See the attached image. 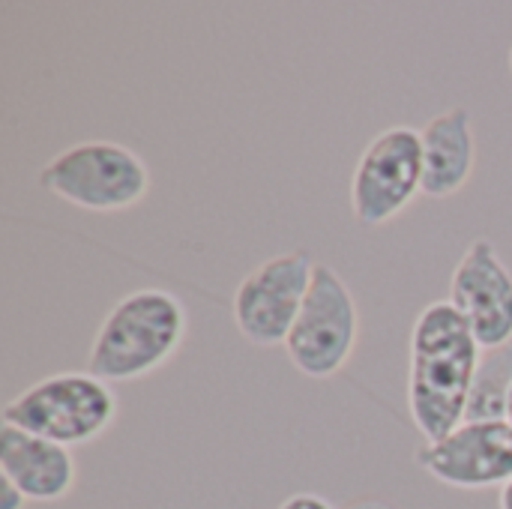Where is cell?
<instances>
[{
    "instance_id": "obj_1",
    "label": "cell",
    "mask_w": 512,
    "mask_h": 509,
    "mask_svg": "<svg viewBox=\"0 0 512 509\" xmlns=\"http://www.w3.org/2000/svg\"><path fill=\"white\" fill-rule=\"evenodd\" d=\"M483 348L450 300L429 303L408 345V414L426 444L465 423Z\"/></svg>"
},
{
    "instance_id": "obj_2",
    "label": "cell",
    "mask_w": 512,
    "mask_h": 509,
    "mask_svg": "<svg viewBox=\"0 0 512 509\" xmlns=\"http://www.w3.org/2000/svg\"><path fill=\"white\" fill-rule=\"evenodd\" d=\"M189 318L177 294L165 288H138L120 297L102 318L87 372L105 384H129L159 372L186 342Z\"/></svg>"
},
{
    "instance_id": "obj_3",
    "label": "cell",
    "mask_w": 512,
    "mask_h": 509,
    "mask_svg": "<svg viewBox=\"0 0 512 509\" xmlns=\"http://www.w3.org/2000/svg\"><path fill=\"white\" fill-rule=\"evenodd\" d=\"M117 396L111 384L84 372H54L3 405V423L54 441L60 447H84L102 438L117 420Z\"/></svg>"
},
{
    "instance_id": "obj_4",
    "label": "cell",
    "mask_w": 512,
    "mask_h": 509,
    "mask_svg": "<svg viewBox=\"0 0 512 509\" xmlns=\"http://www.w3.org/2000/svg\"><path fill=\"white\" fill-rule=\"evenodd\" d=\"M36 183L78 210L123 213L147 198L150 168L132 147L93 138L51 156Z\"/></svg>"
},
{
    "instance_id": "obj_5",
    "label": "cell",
    "mask_w": 512,
    "mask_h": 509,
    "mask_svg": "<svg viewBox=\"0 0 512 509\" xmlns=\"http://www.w3.org/2000/svg\"><path fill=\"white\" fill-rule=\"evenodd\" d=\"M360 342V306L342 273L315 264L312 288L285 342L288 363L312 381L336 378Z\"/></svg>"
},
{
    "instance_id": "obj_6",
    "label": "cell",
    "mask_w": 512,
    "mask_h": 509,
    "mask_svg": "<svg viewBox=\"0 0 512 509\" xmlns=\"http://www.w3.org/2000/svg\"><path fill=\"white\" fill-rule=\"evenodd\" d=\"M423 195V144L414 126L381 129L360 153L351 174V213L375 231L402 216Z\"/></svg>"
},
{
    "instance_id": "obj_7",
    "label": "cell",
    "mask_w": 512,
    "mask_h": 509,
    "mask_svg": "<svg viewBox=\"0 0 512 509\" xmlns=\"http://www.w3.org/2000/svg\"><path fill=\"white\" fill-rule=\"evenodd\" d=\"M312 255L291 249L249 270L231 300L237 333L255 348H285L315 276Z\"/></svg>"
},
{
    "instance_id": "obj_8",
    "label": "cell",
    "mask_w": 512,
    "mask_h": 509,
    "mask_svg": "<svg viewBox=\"0 0 512 509\" xmlns=\"http://www.w3.org/2000/svg\"><path fill=\"white\" fill-rule=\"evenodd\" d=\"M414 462L450 489H504L512 480V426L507 420H465L447 438L423 444Z\"/></svg>"
},
{
    "instance_id": "obj_9",
    "label": "cell",
    "mask_w": 512,
    "mask_h": 509,
    "mask_svg": "<svg viewBox=\"0 0 512 509\" xmlns=\"http://www.w3.org/2000/svg\"><path fill=\"white\" fill-rule=\"evenodd\" d=\"M483 351L512 345V270L489 237L471 240L450 276V297Z\"/></svg>"
},
{
    "instance_id": "obj_10",
    "label": "cell",
    "mask_w": 512,
    "mask_h": 509,
    "mask_svg": "<svg viewBox=\"0 0 512 509\" xmlns=\"http://www.w3.org/2000/svg\"><path fill=\"white\" fill-rule=\"evenodd\" d=\"M0 477L9 480L27 501L54 504L72 495L78 465L69 447L15 429L0 426Z\"/></svg>"
},
{
    "instance_id": "obj_11",
    "label": "cell",
    "mask_w": 512,
    "mask_h": 509,
    "mask_svg": "<svg viewBox=\"0 0 512 509\" xmlns=\"http://www.w3.org/2000/svg\"><path fill=\"white\" fill-rule=\"evenodd\" d=\"M423 195L444 201L459 195L477 165V135L468 108H447L420 129Z\"/></svg>"
},
{
    "instance_id": "obj_12",
    "label": "cell",
    "mask_w": 512,
    "mask_h": 509,
    "mask_svg": "<svg viewBox=\"0 0 512 509\" xmlns=\"http://www.w3.org/2000/svg\"><path fill=\"white\" fill-rule=\"evenodd\" d=\"M512 390V345L483 351L465 420H507Z\"/></svg>"
},
{
    "instance_id": "obj_13",
    "label": "cell",
    "mask_w": 512,
    "mask_h": 509,
    "mask_svg": "<svg viewBox=\"0 0 512 509\" xmlns=\"http://www.w3.org/2000/svg\"><path fill=\"white\" fill-rule=\"evenodd\" d=\"M279 509H336L327 498H321V495H312V492H297V495H291L288 501H282Z\"/></svg>"
},
{
    "instance_id": "obj_14",
    "label": "cell",
    "mask_w": 512,
    "mask_h": 509,
    "mask_svg": "<svg viewBox=\"0 0 512 509\" xmlns=\"http://www.w3.org/2000/svg\"><path fill=\"white\" fill-rule=\"evenodd\" d=\"M27 504H30V501H27L9 480L0 483V509H24Z\"/></svg>"
},
{
    "instance_id": "obj_15",
    "label": "cell",
    "mask_w": 512,
    "mask_h": 509,
    "mask_svg": "<svg viewBox=\"0 0 512 509\" xmlns=\"http://www.w3.org/2000/svg\"><path fill=\"white\" fill-rule=\"evenodd\" d=\"M342 509H396L390 501H381V498H360V501H351L348 507Z\"/></svg>"
},
{
    "instance_id": "obj_16",
    "label": "cell",
    "mask_w": 512,
    "mask_h": 509,
    "mask_svg": "<svg viewBox=\"0 0 512 509\" xmlns=\"http://www.w3.org/2000/svg\"><path fill=\"white\" fill-rule=\"evenodd\" d=\"M498 507L501 509H512V480L501 489V498H498Z\"/></svg>"
},
{
    "instance_id": "obj_17",
    "label": "cell",
    "mask_w": 512,
    "mask_h": 509,
    "mask_svg": "<svg viewBox=\"0 0 512 509\" xmlns=\"http://www.w3.org/2000/svg\"><path fill=\"white\" fill-rule=\"evenodd\" d=\"M507 423L512 426V390H510V402H507Z\"/></svg>"
},
{
    "instance_id": "obj_18",
    "label": "cell",
    "mask_w": 512,
    "mask_h": 509,
    "mask_svg": "<svg viewBox=\"0 0 512 509\" xmlns=\"http://www.w3.org/2000/svg\"><path fill=\"white\" fill-rule=\"evenodd\" d=\"M510 72H512V48H510Z\"/></svg>"
}]
</instances>
